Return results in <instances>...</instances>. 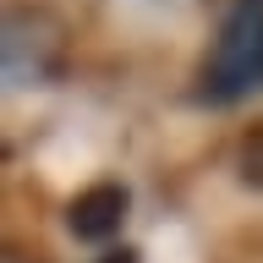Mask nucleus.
Here are the masks:
<instances>
[{"instance_id":"obj_1","label":"nucleus","mask_w":263,"mask_h":263,"mask_svg":"<svg viewBox=\"0 0 263 263\" xmlns=\"http://www.w3.org/2000/svg\"><path fill=\"white\" fill-rule=\"evenodd\" d=\"M252 88H263V0H236L219 39H214V55L203 61L197 99L236 104Z\"/></svg>"},{"instance_id":"obj_2","label":"nucleus","mask_w":263,"mask_h":263,"mask_svg":"<svg viewBox=\"0 0 263 263\" xmlns=\"http://www.w3.org/2000/svg\"><path fill=\"white\" fill-rule=\"evenodd\" d=\"M55 66H61V28L39 11L33 16L16 11L6 22V77L22 88V82H44Z\"/></svg>"},{"instance_id":"obj_3","label":"nucleus","mask_w":263,"mask_h":263,"mask_svg":"<svg viewBox=\"0 0 263 263\" xmlns=\"http://www.w3.org/2000/svg\"><path fill=\"white\" fill-rule=\"evenodd\" d=\"M126 219V186H115V181H99V186H82L71 197V209H66V225L77 241H110L115 230Z\"/></svg>"},{"instance_id":"obj_4","label":"nucleus","mask_w":263,"mask_h":263,"mask_svg":"<svg viewBox=\"0 0 263 263\" xmlns=\"http://www.w3.org/2000/svg\"><path fill=\"white\" fill-rule=\"evenodd\" d=\"M236 170H241L247 186H258V192H263V121L241 132V143H236Z\"/></svg>"},{"instance_id":"obj_5","label":"nucleus","mask_w":263,"mask_h":263,"mask_svg":"<svg viewBox=\"0 0 263 263\" xmlns=\"http://www.w3.org/2000/svg\"><path fill=\"white\" fill-rule=\"evenodd\" d=\"M99 263H137V252H132V247H121V252H104Z\"/></svg>"}]
</instances>
